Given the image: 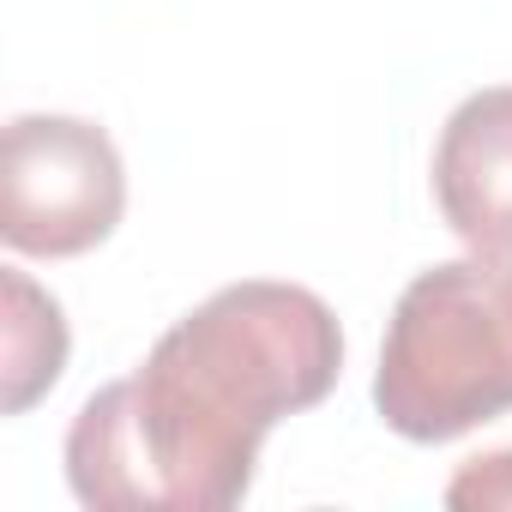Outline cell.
<instances>
[{
    "instance_id": "cell-1",
    "label": "cell",
    "mask_w": 512,
    "mask_h": 512,
    "mask_svg": "<svg viewBox=\"0 0 512 512\" xmlns=\"http://www.w3.org/2000/svg\"><path fill=\"white\" fill-rule=\"evenodd\" d=\"M338 368L344 332L314 290L223 284L127 380L79 404L67 482L91 512H229L253 488L260 440L314 410Z\"/></svg>"
},
{
    "instance_id": "cell-2",
    "label": "cell",
    "mask_w": 512,
    "mask_h": 512,
    "mask_svg": "<svg viewBox=\"0 0 512 512\" xmlns=\"http://www.w3.org/2000/svg\"><path fill=\"white\" fill-rule=\"evenodd\" d=\"M374 404L416 446L458 440L512 410V260L470 253L404 284L386 320Z\"/></svg>"
},
{
    "instance_id": "cell-3",
    "label": "cell",
    "mask_w": 512,
    "mask_h": 512,
    "mask_svg": "<svg viewBox=\"0 0 512 512\" xmlns=\"http://www.w3.org/2000/svg\"><path fill=\"white\" fill-rule=\"evenodd\" d=\"M127 169L115 139L79 115H19L0 139V235L13 253L73 260L115 235Z\"/></svg>"
},
{
    "instance_id": "cell-4",
    "label": "cell",
    "mask_w": 512,
    "mask_h": 512,
    "mask_svg": "<svg viewBox=\"0 0 512 512\" xmlns=\"http://www.w3.org/2000/svg\"><path fill=\"white\" fill-rule=\"evenodd\" d=\"M434 205L470 253L512 260V85L470 91L434 145Z\"/></svg>"
},
{
    "instance_id": "cell-5",
    "label": "cell",
    "mask_w": 512,
    "mask_h": 512,
    "mask_svg": "<svg viewBox=\"0 0 512 512\" xmlns=\"http://www.w3.org/2000/svg\"><path fill=\"white\" fill-rule=\"evenodd\" d=\"M0 296H7V326H0V410L25 416L67 368V314L49 290H37L19 266L0 272Z\"/></svg>"
},
{
    "instance_id": "cell-6",
    "label": "cell",
    "mask_w": 512,
    "mask_h": 512,
    "mask_svg": "<svg viewBox=\"0 0 512 512\" xmlns=\"http://www.w3.org/2000/svg\"><path fill=\"white\" fill-rule=\"evenodd\" d=\"M446 506H458V512H512V446L464 458V470L446 482Z\"/></svg>"
}]
</instances>
